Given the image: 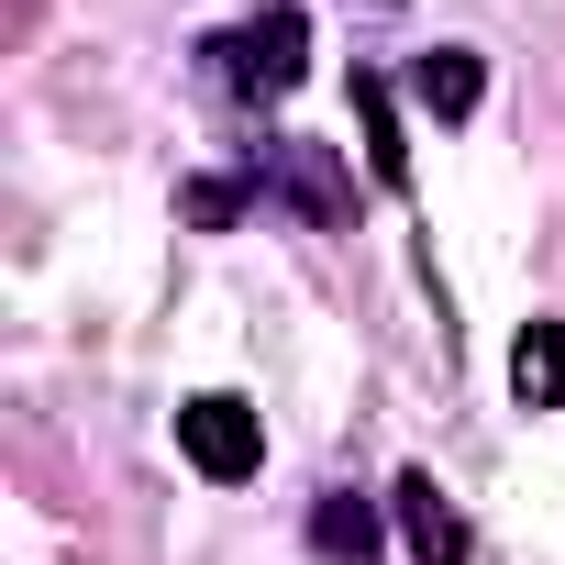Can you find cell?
Segmentation results:
<instances>
[{
    "instance_id": "7a4b0ae2",
    "label": "cell",
    "mask_w": 565,
    "mask_h": 565,
    "mask_svg": "<svg viewBox=\"0 0 565 565\" xmlns=\"http://www.w3.org/2000/svg\"><path fill=\"white\" fill-rule=\"evenodd\" d=\"M211 56H222V78H233L244 100H277V89H300V67H311V23H300V12H255V23L222 34Z\"/></svg>"
},
{
    "instance_id": "6da1fadb",
    "label": "cell",
    "mask_w": 565,
    "mask_h": 565,
    "mask_svg": "<svg viewBox=\"0 0 565 565\" xmlns=\"http://www.w3.org/2000/svg\"><path fill=\"white\" fill-rule=\"evenodd\" d=\"M178 455H189L211 488H244V477L266 466V422H255L233 388H200V399H178Z\"/></svg>"
},
{
    "instance_id": "8992f818",
    "label": "cell",
    "mask_w": 565,
    "mask_h": 565,
    "mask_svg": "<svg viewBox=\"0 0 565 565\" xmlns=\"http://www.w3.org/2000/svg\"><path fill=\"white\" fill-rule=\"evenodd\" d=\"M355 122H366V167H377V189H411V145H399L388 78H355Z\"/></svg>"
},
{
    "instance_id": "52a82bcc",
    "label": "cell",
    "mask_w": 565,
    "mask_h": 565,
    "mask_svg": "<svg viewBox=\"0 0 565 565\" xmlns=\"http://www.w3.org/2000/svg\"><path fill=\"white\" fill-rule=\"evenodd\" d=\"M311 554L366 565V554H377V510H366V499H322V510H311Z\"/></svg>"
},
{
    "instance_id": "ba28073f",
    "label": "cell",
    "mask_w": 565,
    "mask_h": 565,
    "mask_svg": "<svg viewBox=\"0 0 565 565\" xmlns=\"http://www.w3.org/2000/svg\"><path fill=\"white\" fill-rule=\"evenodd\" d=\"M233 211H244L233 178H200V189H189V222H233Z\"/></svg>"
},
{
    "instance_id": "3957f363",
    "label": "cell",
    "mask_w": 565,
    "mask_h": 565,
    "mask_svg": "<svg viewBox=\"0 0 565 565\" xmlns=\"http://www.w3.org/2000/svg\"><path fill=\"white\" fill-rule=\"evenodd\" d=\"M388 510H399V543H411V565H466V510L411 466L399 488H388Z\"/></svg>"
},
{
    "instance_id": "277c9868",
    "label": "cell",
    "mask_w": 565,
    "mask_h": 565,
    "mask_svg": "<svg viewBox=\"0 0 565 565\" xmlns=\"http://www.w3.org/2000/svg\"><path fill=\"white\" fill-rule=\"evenodd\" d=\"M477 89H488V67H477L466 45H433V56H411V100H422V111L466 122V111H477Z\"/></svg>"
},
{
    "instance_id": "5b68a950",
    "label": "cell",
    "mask_w": 565,
    "mask_h": 565,
    "mask_svg": "<svg viewBox=\"0 0 565 565\" xmlns=\"http://www.w3.org/2000/svg\"><path fill=\"white\" fill-rule=\"evenodd\" d=\"M510 388H521V411H565V322H532L510 344Z\"/></svg>"
}]
</instances>
